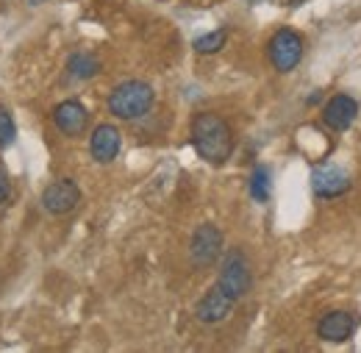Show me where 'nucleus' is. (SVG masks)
Masks as SVG:
<instances>
[{"label":"nucleus","mask_w":361,"mask_h":353,"mask_svg":"<svg viewBox=\"0 0 361 353\" xmlns=\"http://www.w3.org/2000/svg\"><path fill=\"white\" fill-rule=\"evenodd\" d=\"M120 145H123V133L117 131L114 126L103 123V126H97V128L92 131V139H90L92 159H94V162H100V164H109V162H114V159H117Z\"/></svg>","instance_id":"f8f14e48"},{"label":"nucleus","mask_w":361,"mask_h":353,"mask_svg":"<svg viewBox=\"0 0 361 353\" xmlns=\"http://www.w3.org/2000/svg\"><path fill=\"white\" fill-rule=\"evenodd\" d=\"M17 136V128H14V117L6 106H0V148H8Z\"/></svg>","instance_id":"dca6fc26"},{"label":"nucleus","mask_w":361,"mask_h":353,"mask_svg":"<svg viewBox=\"0 0 361 353\" xmlns=\"http://www.w3.org/2000/svg\"><path fill=\"white\" fill-rule=\"evenodd\" d=\"M356 331V317L350 311H328L317 323V337L322 342H348Z\"/></svg>","instance_id":"9b49d317"},{"label":"nucleus","mask_w":361,"mask_h":353,"mask_svg":"<svg viewBox=\"0 0 361 353\" xmlns=\"http://www.w3.org/2000/svg\"><path fill=\"white\" fill-rule=\"evenodd\" d=\"M226 40H228L226 31H212V34L195 40V50H197L200 56H206V53H217V50L226 47Z\"/></svg>","instance_id":"2eb2a0df"},{"label":"nucleus","mask_w":361,"mask_h":353,"mask_svg":"<svg viewBox=\"0 0 361 353\" xmlns=\"http://www.w3.org/2000/svg\"><path fill=\"white\" fill-rule=\"evenodd\" d=\"M156 103V92L145 81H123L109 95V112L120 120H139Z\"/></svg>","instance_id":"f03ea898"},{"label":"nucleus","mask_w":361,"mask_h":353,"mask_svg":"<svg viewBox=\"0 0 361 353\" xmlns=\"http://www.w3.org/2000/svg\"><path fill=\"white\" fill-rule=\"evenodd\" d=\"M192 145L197 156L209 164H226L233 153L231 126L214 112H197L192 117Z\"/></svg>","instance_id":"f257e3e1"},{"label":"nucleus","mask_w":361,"mask_h":353,"mask_svg":"<svg viewBox=\"0 0 361 353\" xmlns=\"http://www.w3.org/2000/svg\"><path fill=\"white\" fill-rule=\"evenodd\" d=\"M8 195H11V181H8V173H6V170H0V203H6Z\"/></svg>","instance_id":"f3484780"},{"label":"nucleus","mask_w":361,"mask_h":353,"mask_svg":"<svg viewBox=\"0 0 361 353\" xmlns=\"http://www.w3.org/2000/svg\"><path fill=\"white\" fill-rule=\"evenodd\" d=\"M250 195L259 203L270 201V170L267 167H256L253 170V176H250Z\"/></svg>","instance_id":"4468645a"},{"label":"nucleus","mask_w":361,"mask_h":353,"mask_svg":"<svg viewBox=\"0 0 361 353\" xmlns=\"http://www.w3.org/2000/svg\"><path fill=\"white\" fill-rule=\"evenodd\" d=\"M28 3H34V6H39V3H45V0H28Z\"/></svg>","instance_id":"a211bd4d"},{"label":"nucleus","mask_w":361,"mask_h":353,"mask_svg":"<svg viewBox=\"0 0 361 353\" xmlns=\"http://www.w3.org/2000/svg\"><path fill=\"white\" fill-rule=\"evenodd\" d=\"M267 53L278 73H292L303 59V37L292 28H281L267 44Z\"/></svg>","instance_id":"20e7f679"},{"label":"nucleus","mask_w":361,"mask_h":353,"mask_svg":"<svg viewBox=\"0 0 361 353\" xmlns=\"http://www.w3.org/2000/svg\"><path fill=\"white\" fill-rule=\"evenodd\" d=\"M312 189L317 198H325V201L339 198L350 189V176L339 164H319L312 173Z\"/></svg>","instance_id":"6e6552de"},{"label":"nucleus","mask_w":361,"mask_h":353,"mask_svg":"<svg viewBox=\"0 0 361 353\" xmlns=\"http://www.w3.org/2000/svg\"><path fill=\"white\" fill-rule=\"evenodd\" d=\"M78 201H81V189L73 178H59L42 192V206L50 215H67L78 206Z\"/></svg>","instance_id":"423d86ee"},{"label":"nucleus","mask_w":361,"mask_h":353,"mask_svg":"<svg viewBox=\"0 0 361 353\" xmlns=\"http://www.w3.org/2000/svg\"><path fill=\"white\" fill-rule=\"evenodd\" d=\"M233 304H236V298H231L220 284H214V287L197 301L195 317H197L200 323H206V325H217V323L228 320V314L233 311Z\"/></svg>","instance_id":"0eeeda50"},{"label":"nucleus","mask_w":361,"mask_h":353,"mask_svg":"<svg viewBox=\"0 0 361 353\" xmlns=\"http://www.w3.org/2000/svg\"><path fill=\"white\" fill-rule=\"evenodd\" d=\"M217 284L226 289L231 298H236V301L250 292V287H253V273H250L247 256H245L239 248H233L226 259H223V270H220Z\"/></svg>","instance_id":"7ed1b4c3"},{"label":"nucleus","mask_w":361,"mask_h":353,"mask_svg":"<svg viewBox=\"0 0 361 353\" xmlns=\"http://www.w3.org/2000/svg\"><path fill=\"white\" fill-rule=\"evenodd\" d=\"M53 123H56L59 131L67 133V136H81L90 126V112L78 100H61L53 109Z\"/></svg>","instance_id":"9d476101"},{"label":"nucleus","mask_w":361,"mask_h":353,"mask_svg":"<svg viewBox=\"0 0 361 353\" xmlns=\"http://www.w3.org/2000/svg\"><path fill=\"white\" fill-rule=\"evenodd\" d=\"M67 73L75 78V81H90L100 73V61L92 56V53H75L70 56L67 61Z\"/></svg>","instance_id":"ddd939ff"},{"label":"nucleus","mask_w":361,"mask_h":353,"mask_svg":"<svg viewBox=\"0 0 361 353\" xmlns=\"http://www.w3.org/2000/svg\"><path fill=\"white\" fill-rule=\"evenodd\" d=\"M356 117H359V103L350 95H334L322 109V123L334 131L350 128L356 123Z\"/></svg>","instance_id":"1a4fd4ad"},{"label":"nucleus","mask_w":361,"mask_h":353,"mask_svg":"<svg viewBox=\"0 0 361 353\" xmlns=\"http://www.w3.org/2000/svg\"><path fill=\"white\" fill-rule=\"evenodd\" d=\"M223 253V231L212 222H203L197 225V231L192 234V242H189V259L192 265L206 270L212 267Z\"/></svg>","instance_id":"39448f33"}]
</instances>
